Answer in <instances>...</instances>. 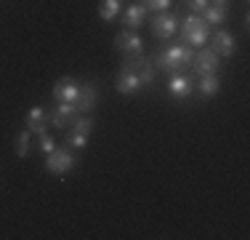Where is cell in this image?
<instances>
[{"label": "cell", "instance_id": "cell-22", "mask_svg": "<svg viewBox=\"0 0 250 240\" xmlns=\"http://www.w3.org/2000/svg\"><path fill=\"white\" fill-rule=\"evenodd\" d=\"M141 3L146 5V11H170V3H173V0H141Z\"/></svg>", "mask_w": 250, "mask_h": 240}, {"label": "cell", "instance_id": "cell-18", "mask_svg": "<svg viewBox=\"0 0 250 240\" xmlns=\"http://www.w3.org/2000/svg\"><path fill=\"white\" fill-rule=\"evenodd\" d=\"M93 128H96V120L91 115H77V120L69 125V131H77V134H85V136H91Z\"/></svg>", "mask_w": 250, "mask_h": 240}, {"label": "cell", "instance_id": "cell-3", "mask_svg": "<svg viewBox=\"0 0 250 240\" xmlns=\"http://www.w3.org/2000/svg\"><path fill=\"white\" fill-rule=\"evenodd\" d=\"M77 166V155L69 144H62V147H53L48 155H45V171L53 173V176H67L69 171Z\"/></svg>", "mask_w": 250, "mask_h": 240}, {"label": "cell", "instance_id": "cell-15", "mask_svg": "<svg viewBox=\"0 0 250 240\" xmlns=\"http://www.w3.org/2000/svg\"><path fill=\"white\" fill-rule=\"evenodd\" d=\"M194 91H197L202 99H213V96L221 91V77H218V75H202V77H197Z\"/></svg>", "mask_w": 250, "mask_h": 240}, {"label": "cell", "instance_id": "cell-21", "mask_svg": "<svg viewBox=\"0 0 250 240\" xmlns=\"http://www.w3.org/2000/svg\"><path fill=\"white\" fill-rule=\"evenodd\" d=\"M53 147H56V139H53V136L48 134V131L38 134V149H40V152H43V155H48Z\"/></svg>", "mask_w": 250, "mask_h": 240}, {"label": "cell", "instance_id": "cell-9", "mask_svg": "<svg viewBox=\"0 0 250 240\" xmlns=\"http://www.w3.org/2000/svg\"><path fill=\"white\" fill-rule=\"evenodd\" d=\"M208 43H210V48L221 59H231L237 53V40H234V35L226 32V29H216V32H213V38H208Z\"/></svg>", "mask_w": 250, "mask_h": 240}, {"label": "cell", "instance_id": "cell-1", "mask_svg": "<svg viewBox=\"0 0 250 240\" xmlns=\"http://www.w3.org/2000/svg\"><path fill=\"white\" fill-rule=\"evenodd\" d=\"M192 59H194V48L176 43V46H160L157 53H154V59H152V64H154V70L173 75V72L187 70L189 64H192Z\"/></svg>", "mask_w": 250, "mask_h": 240}, {"label": "cell", "instance_id": "cell-8", "mask_svg": "<svg viewBox=\"0 0 250 240\" xmlns=\"http://www.w3.org/2000/svg\"><path fill=\"white\" fill-rule=\"evenodd\" d=\"M115 48L123 56H141L144 53V40L136 29H123L115 35Z\"/></svg>", "mask_w": 250, "mask_h": 240}, {"label": "cell", "instance_id": "cell-16", "mask_svg": "<svg viewBox=\"0 0 250 240\" xmlns=\"http://www.w3.org/2000/svg\"><path fill=\"white\" fill-rule=\"evenodd\" d=\"M202 19L208 24H224L229 19V5H218V3H210L205 11H202Z\"/></svg>", "mask_w": 250, "mask_h": 240}, {"label": "cell", "instance_id": "cell-19", "mask_svg": "<svg viewBox=\"0 0 250 240\" xmlns=\"http://www.w3.org/2000/svg\"><path fill=\"white\" fill-rule=\"evenodd\" d=\"M29 152H32V134L24 128L19 136H16V155H19V158H27Z\"/></svg>", "mask_w": 250, "mask_h": 240}, {"label": "cell", "instance_id": "cell-4", "mask_svg": "<svg viewBox=\"0 0 250 240\" xmlns=\"http://www.w3.org/2000/svg\"><path fill=\"white\" fill-rule=\"evenodd\" d=\"M192 75L194 77H202V75H218L221 70V56L213 51L210 46H202L200 51H194V59H192Z\"/></svg>", "mask_w": 250, "mask_h": 240}, {"label": "cell", "instance_id": "cell-24", "mask_svg": "<svg viewBox=\"0 0 250 240\" xmlns=\"http://www.w3.org/2000/svg\"><path fill=\"white\" fill-rule=\"evenodd\" d=\"M210 3H218V5H226L229 0H210Z\"/></svg>", "mask_w": 250, "mask_h": 240}, {"label": "cell", "instance_id": "cell-10", "mask_svg": "<svg viewBox=\"0 0 250 240\" xmlns=\"http://www.w3.org/2000/svg\"><path fill=\"white\" fill-rule=\"evenodd\" d=\"M146 16H149V11H146L144 3H128V5L120 11V19H123V27H125V29H139V27H144Z\"/></svg>", "mask_w": 250, "mask_h": 240}, {"label": "cell", "instance_id": "cell-6", "mask_svg": "<svg viewBox=\"0 0 250 240\" xmlns=\"http://www.w3.org/2000/svg\"><path fill=\"white\" fill-rule=\"evenodd\" d=\"M194 83H197V77L189 75V72H173V75H168V94H170V99L187 101L189 96L194 94Z\"/></svg>", "mask_w": 250, "mask_h": 240}, {"label": "cell", "instance_id": "cell-12", "mask_svg": "<svg viewBox=\"0 0 250 240\" xmlns=\"http://www.w3.org/2000/svg\"><path fill=\"white\" fill-rule=\"evenodd\" d=\"M77 110H80V115H91L93 110H96L99 104V91L93 83H80V94H77Z\"/></svg>", "mask_w": 250, "mask_h": 240}, {"label": "cell", "instance_id": "cell-5", "mask_svg": "<svg viewBox=\"0 0 250 240\" xmlns=\"http://www.w3.org/2000/svg\"><path fill=\"white\" fill-rule=\"evenodd\" d=\"M178 27H181V19L176 11H160L152 19V35L157 40H170L178 32Z\"/></svg>", "mask_w": 250, "mask_h": 240}, {"label": "cell", "instance_id": "cell-2", "mask_svg": "<svg viewBox=\"0 0 250 240\" xmlns=\"http://www.w3.org/2000/svg\"><path fill=\"white\" fill-rule=\"evenodd\" d=\"M210 38V24L202 19L200 14H189L181 22V43L189 48H202Z\"/></svg>", "mask_w": 250, "mask_h": 240}, {"label": "cell", "instance_id": "cell-23", "mask_svg": "<svg viewBox=\"0 0 250 240\" xmlns=\"http://www.w3.org/2000/svg\"><path fill=\"white\" fill-rule=\"evenodd\" d=\"M184 3H187L189 8H192V14H200V16H202V11H205L208 5H210V0H184Z\"/></svg>", "mask_w": 250, "mask_h": 240}, {"label": "cell", "instance_id": "cell-7", "mask_svg": "<svg viewBox=\"0 0 250 240\" xmlns=\"http://www.w3.org/2000/svg\"><path fill=\"white\" fill-rule=\"evenodd\" d=\"M77 115H80V110H77L75 101H56V107L48 112V123L53 125V128L64 131V128H69V125L75 123Z\"/></svg>", "mask_w": 250, "mask_h": 240}, {"label": "cell", "instance_id": "cell-13", "mask_svg": "<svg viewBox=\"0 0 250 240\" xmlns=\"http://www.w3.org/2000/svg\"><path fill=\"white\" fill-rule=\"evenodd\" d=\"M77 94H80V80L75 77H59L56 86H53V99L56 101H77Z\"/></svg>", "mask_w": 250, "mask_h": 240}, {"label": "cell", "instance_id": "cell-20", "mask_svg": "<svg viewBox=\"0 0 250 240\" xmlns=\"http://www.w3.org/2000/svg\"><path fill=\"white\" fill-rule=\"evenodd\" d=\"M88 139H91V136L77 134V131H67V144H69L72 149H85V147H88Z\"/></svg>", "mask_w": 250, "mask_h": 240}, {"label": "cell", "instance_id": "cell-14", "mask_svg": "<svg viewBox=\"0 0 250 240\" xmlns=\"http://www.w3.org/2000/svg\"><path fill=\"white\" fill-rule=\"evenodd\" d=\"M45 125H48V112L43 110V107H29L27 112V120H24V128L29 131V134H43Z\"/></svg>", "mask_w": 250, "mask_h": 240}, {"label": "cell", "instance_id": "cell-17", "mask_svg": "<svg viewBox=\"0 0 250 240\" xmlns=\"http://www.w3.org/2000/svg\"><path fill=\"white\" fill-rule=\"evenodd\" d=\"M120 11H123V0H101V3H99V16L104 22L117 19V16H120Z\"/></svg>", "mask_w": 250, "mask_h": 240}, {"label": "cell", "instance_id": "cell-11", "mask_svg": "<svg viewBox=\"0 0 250 240\" xmlns=\"http://www.w3.org/2000/svg\"><path fill=\"white\" fill-rule=\"evenodd\" d=\"M115 88H117V94H123V96H136L139 91H144V88H141V80H139V75H136L133 70L123 67V64H120V72H117Z\"/></svg>", "mask_w": 250, "mask_h": 240}]
</instances>
